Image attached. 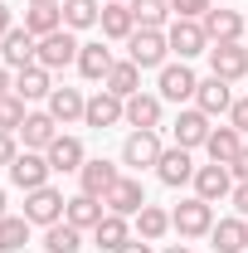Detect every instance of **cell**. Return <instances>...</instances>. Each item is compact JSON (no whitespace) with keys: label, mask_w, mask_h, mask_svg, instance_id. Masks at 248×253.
Wrapping results in <instances>:
<instances>
[{"label":"cell","mask_w":248,"mask_h":253,"mask_svg":"<svg viewBox=\"0 0 248 253\" xmlns=\"http://www.w3.org/2000/svg\"><path fill=\"white\" fill-rule=\"evenodd\" d=\"M15 30V15H10V5H5V0H0V39H5V34Z\"/></svg>","instance_id":"44"},{"label":"cell","mask_w":248,"mask_h":253,"mask_svg":"<svg viewBox=\"0 0 248 253\" xmlns=\"http://www.w3.org/2000/svg\"><path fill=\"white\" fill-rule=\"evenodd\" d=\"M112 49H107V44H83V49H78V73H83V78H88V83H107V73H112Z\"/></svg>","instance_id":"25"},{"label":"cell","mask_w":248,"mask_h":253,"mask_svg":"<svg viewBox=\"0 0 248 253\" xmlns=\"http://www.w3.org/2000/svg\"><path fill=\"white\" fill-rule=\"evenodd\" d=\"M102 214H107V200H97V195H68V205H63V219L73 224V229H83V234H93L97 224H102Z\"/></svg>","instance_id":"15"},{"label":"cell","mask_w":248,"mask_h":253,"mask_svg":"<svg viewBox=\"0 0 248 253\" xmlns=\"http://www.w3.org/2000/svg\"><path fill=\"white\" fill-rule=\"evenodd\" d=\"M214 117H205L200 107H180V117L170 122V141L175 146H185V151H200L205 141H209V131H214Z\"/></svg>","instance_id":"4"},{"label":"cell","mask_w":248,"mask_h":253,"mask_svg":"<svg viewBox=\"0 0 248 253\" xmlns=\"http://www.w3.org/2000/svg\"><path fill=\"white\" fill-rule=\"evenodd\" d=\"M170 229H175L180 239H205V234L214 229V205H209V200H200V195L180 200V205L170 210Z\"/></svg>","instance_id":"2"},{"label":"cell","mask_w":248,"mask_h":253,"mask_svg":"<svg viewBox=\"0 0 248 253\" xmlns=\"http://www.w3.org/2000/svg\"><path fill=\"white\" fill-rule=\"evenodd\" d=\"M30 5H63V0H30Z\"/></svg>","instance_id":"47"},{"label":"cell","mask_w":248,"mask_h":253,"mask_svg":"<svg viewBox=\"0 0 248 253\" xmlns=\"http://www.w3.org/2000/svg\"><path fill=\"white\" fill-rule=\"evenodd\" d=\"M15 93V78H10V68H0V97H10Z\"/></svg>","instance_id":"45"},{"label":"cell","mask_w":248,"mask_h":253,"mask_svg":"<svg viewBox=\"0 0 248 253\" xmlns=\"http://www.w3.org/2000/svg\"><path fill=\"white\" fill-rule=\"evenodd\" d=\"M44 156H49V166H54L59 175H78V170H83V161H88V151H83V141H78V136L59 131V136H54V146H49Z\"/></svg>","instance_id":"21"},{"label":"cell","mask_w":248,"mask_h":253,"mask_svg":"<svg viewBox=\"0 0 248 253\" xmlns=\"http://www.w3.org/2000/svg\"><path fill=\"white\" fill-rule=\"evenodd\" d=\"M15 93L25 97V102H49V93H54V78H49V68H39V63H30V68H20L15 73Z\"/></svg>","instance_id":"28"},{"label":"cell","mask_w":248,"mask_h":253,"mask_svg":"<svg viewBox=\"0 0 248 253\" xmlns=\"http://www.w3.org/2000/svg\"><path fill=\"white\" fill-rule=\"evenodd\" d=\"M15 156H20V146H15V131H0V166L10 170V166H15Z\"/></svg>","instance_id":"40"},{"label":"cell","mask_w":248,"mask_h":253,"mask_svg":"<svg viewBox=\"0 0 248 253\" xmlns=\"http://www.w3.org/2000/svg\"><path fill=\"white\" fill-rule=\"evenodd\" d=\"M195 107H200L205 117H224V112L234 107V88L209 73V78H200V88H195Z\"/></svg>","instance_id":"20"},{"label":"cell","mask_w":248,"mask_h":253,"mask_svg":"<svg viewBox=\"0 0 248 253\" xmlns=\"http://www.w3.org/2000/svg\"><path fill=\"white\" fill-rule=\"evenodd\" d=\"M102 20V0H63V30H93Z\"/></svg>","instance_id":"33"},{"label":"cell","mask_w":248,"mask_h":253,"mask_svg":"<svg viewBox=\"0 0 248 253\" xmlns=\"http://www.w3.org/2000/svg\"><path fill=\"white\" fill-rule=\"evenodd\" d=\"M131 224H136V239L161 244V239L170 234V210H161V205H151V200H146V205H141V214H136Z\"/></svg>","instance_id":"29"},{"label":"cell","mask_w":248,"mask_h":253,"mask_svg":"<svg viewBox=\"0 0 248 253\" xmlns=\"http://www.w3.org/2000/svg\"><path fill=\"white\" fill-rule=\"evenodd\" d=\"M25 117H30V107H25V97H20V93L0 97V131H20Z\"/></svg>","instance_id":"37"},{"label":"cell","mask_w":248,"mask_h":253,"mask_svg":"<svg viewBox=\"0 0 248 253\" xmlns=\"http://www.w3.org/2000/svg\"><path fill=\"white\" fill-rule=\"evenodd\" d=\"M165 39H170V54H180V63H190L195 54H209V34L200 20H170Z\"/></svg>","instance_id":"5"},{"label":"cell","mask_w":248,"mask_h":253,"mask_svg":"<svg viewBox=\"0 0 248 253\" xmlns=\"http://www.w3.org/2000/svg\"><path fill=\"white\" fill-rule=\"evenodd\" d=\"M239 151H244V131H239V126H214L209 141H205V156L219 161V166H234Z\"/></svg>","instance_id":"26"},{"label":"cell","mask_w":248,"mask_h":253,"mask_svg":"<svg viewBox=\"0 0 248 253\" xmlns=\"http://www.w3.org/2000/svg\"><path fill=\"white\" fill-rule=\"evenodd\" d=\"M20 136H25V151H49L54 136H59V122L49 117V107H44V112H30L25 126H20Z\"/></svg>","instance_id":"23"},{"label":"cell","mask_w":248,"mask_h":253,"mask_svg":"<svg viewBox=\"0 0 248 253\" xmlns=\"http://www.w3.org/2000/svg\"><path fill=\"white\" fill-rule=\"evenodd\" d=\"M102 88H107V93H117L122 102H126V97H136V93H141V68H136L131 59H117Z\"/></svg>","instance_id":"30"},{"label":"cell","mask_w":248,"mask_h":253,"mask_svg":"<svg viewBox=\"0 0 248 253\" xmlns=\"http://www.w3.org/2000/svg\"><path fill=\"white\" fill-rule=\"evenodd\" d=\"M214 10V0H170V15L175 20H205Z\"/></svg>","instance_id":"38"},{"label":"cell","mask_w":248,"mask_h":253,"mask_svg":"<svg viewBox=\"0 0 248 253\" xmlns=\"http://www.w3.org/2000/svg\"><path fill=\"white\" fill-rule=\"evenodd\" d=\"M83 112H88V97L78 93V88H54V93H49V117L59 126L83 122Z\"/></svg>","instance_id":"24"},{"label":"cell","mask_w":248,"mask_h":253,"mask_svg":"<svg viewBox=\"0 0 248 253\" xmlns=\"http://www.w3.org/2000/svg\"><path fill=\"white\" fill-rule=\"evenodd\" d=\"M0 59H5V68H30V63H39V39L25 25H15L0 39Z\"/></svg>","instance_id":"14"},{"label":"cell","mask_w":248,"mask_h":253,"mask_svg":"<svg viewBox=\"0 0 248 253\" xmlns=\"http://www.w3.org/2000/svg\"><path fill=\"white\" fill-rule=\"evenodd\" d=\"M209 249L214 253H248V219L244 214H229L209 229Z\"/></svg>","instance_id":"19"},{"label":"cell","mask_w":248,"mask_h":253,"mask_svg":"<svg viewBox=\"0 0 248 253\" xmlns=\"http://www.w3.org/2000/svg\"><path fill=\"white\" fill-rule=\"evenodd\" d=\"M190 185H195L200 200L219 205V200H229V195H234V170H229V166H219V161H209V166H200V170H195V180H190Z\"/></svg>","instance_id":"10"},{"label":"cell","mask_w":248,"mask_h":253,"mask_svg":"<svg viewBox=\"0 0 248 253\" xmlns=\"http://www.w3.org/2000/svg\"><path fill=\"white\" fill-rule=\"evenodd\" d=\"M161 253H195L190 244H170V249H161Z\"/></svg>","instance_id":"46"},{"label":"cell","mask_w":248,"mask_h":253,"mask_svg":"<svg viewBox=\"0 0 248 253\" xmlns=\"http://www.w3.org/2000/svg\"><path fill=\"white\" fill-rule=\"evenodd\" d=\"M78 249H83V229H73L68 219L44 229V253H78Z\"/></svg>","instance_id":"34"},{"label":"cell","mask_w":248,"mask_h":253,"mask_svg":"<svg viewBox=\"0 0 248 253\" xmlns=\"http://www.w3.org/2000/svg\"><path fill=\"white\" fill-rule=\"evenodd\" d=\"M25 30H30L34 39L59 34L63 30V5H30V10H25Z\"/></svg>","instance_id":"32"},{"label":"cell","mask_w":248,"mask_h":253,"mask_svg":"<svg viewBox=\"0 0 248 253\" xmlns=\"http://www.w3.org/2000/svg\"><path fill=\"white\" fill-rule=\"evenodd\" d=\"M30 244V219L25 214H5L0 219V253H25Z\"/></svg>","instance_id":"36"},{"label":"cell","mask_w":248,"mask_h":253,"mask_svg":"<svg viewBox=\"0 0 248 253\" xmlns=\"http://www.w3.org/2000/svg\"><path fill=\"white\" fill-rule=\"evenodd\" d=\"M161 112H165L161 93H136V97H126V126H131V131H156V126H161Z\"/></svg>","instance_id":"22"},{"label":"cell","mask_w":248,"mask_h":253,"mask_svg":"<svg viewBox=\"0 0 248 253\" xmlns=\"http://www.w3.org/2000/svg\"><path fill=\"white\" fill-rule=\"evenodd\" d=\"M200 25H205V34H209V44H244V15H239V10H224V5H219V10H209V15L200 20Z\"/></svg>","instance_id":"17"},{"label":"cell","mask_w":248,"mask_h":253,"mask_svg":"<svg viewBox=\"0 0 248 253\" xmlns=\"http://www.w3.org/2000/svg\"><path fill=\"white\" fill-rule=\"evenodd\" d=\"M229 205H234V214H244V219H248V180H234V195H229Z\"/></svg>","instance_id":"41"},{"label":"cell","mask_w":248,"mask_h":253,"mask_svg":"<svg viewBox=\"0 0 248 253\" xmlns=\"http://www.w3.org/2000/svg\"><path fill=\"white\" fill-rule=\"evenodd\" d=\"M83 122L93 126V131H107V126L126 122V102L117 93H107V88H97L93 97H88V112H83Z\"/></svg>","instance_id":"13"},{"label":"cell","mask_w":248,"mask_h":253,"mask_svg":"<svg viewBox=\"0 0 248 253\" xmlns=\"http://www.w3.org/2000/svg\"><path fill=\"white\" fill-rule=\"evenodd\" d=\"M117 253H156V249H151V244H146V239H126V244H122V249H117Z\"/></svg>","instance_id":"43"},{"label":"cell","mask_w":248,"mask_h":253,"mask_svg":"<svg viewBox=\"0 0 248 253\" xmlns=\"http://www.w3.org/2000/svg\"><path fill=\"white\" fill-rule=\"evenodd\" d=\"M49 175H54V166H49L44 151H20L15 166H10V185H20L25 195H30V190H44V185H49Z\"/></svg>","instance_id":"6"},{"label":"cell","mask_w":248,"mask_h":253,"mask_svg":"<svg viewBox=\"0 0 248 253\" xmlns=\"http://www.w3.org/2000/svg\"><path fill=\"white\" fill-rule=\"evenodd\" d=\"M195 170H200V166L190 161L185 146H165V151H161V161H156V180H161V185H170V190L190 185V180H195Z\"/></svg>","instance_id":"9"},{"label":"cell","mask_w":248,"mask_h":253,"mask_svg":"<svg viewBox=\"0 0 248 253\" xmlns=\"http://www.w3.org/2000/svg\"><path fill=\"white\" fill-rule=\"evenodd\" d=\"M0 219H5V190H0Z\"/></svg>","instance_id":"48"},{"label":"cell","mask_w":248,"mask_h":253,"mask_svg":"<svg viewBox=\"0 0 248 253\" xmlns=\"http://www.w3.org/2000/svg\"><path fill=\"white\" fill-rule=\"evenodd\" d=\"M229 170H234V180H248V141H244V151L234 156V166H229Z\"/></svg>","instance_id":"42"},{"label":"cell","mask_w":248,"mask_h":253,"mask_svg":"<svg viewBox=\"0 0 248 253\" xmlns=\"http://www.w3.org/2000/svg\"><path fill=\"white\" fill-rule=\"evenodd\" d=\"M244 49H248V44H244Z\"/></svg>","instance_id":"50"},{"label":"cell","mask_w":248,"mask_h":253,"mask_svg":"<svg viewBox=\"0 0 248 253\" xmlns=\"http://www.w3.org/2000/svg\"><path fill=\"white\" fill-rule=\"evenodd\" d=\"M141 205H146V190L136 175H122L117 185L107 190V214H122V219H136L141 214Z\"/></svg>","instance_id":"16"},{"label":"cell","mask_w":248,"mask_h":253,"mask_svg":"<svg viewBox=\"0 0 248 253\" xmlns=\"http://www.w3.org/2000/svg\"><path fill=\"white\" fill-rule=\"evenodd\" d=\"M161 136L156 131H131L122 141V166H131V170H156V161H161Z\"/></svg>","instance_id":"11"},{"label":"cell","mask_w":248,"mask_h":253,"mask_svg":"<svg viewBox=\"0 0 248 253\" xmlns=\"http://www.w3.org/2000/svg\"><path fill=\"white\" fill-rule=\"evenodd\" d=\"M126 59L136 63L141 73H146V68L161 73V68L170 63V39H165V30H136L126 39Z\"/></svg>","instance_id":"1"},{"label":"cell","mask_w":248,"mask_h":253,"mask_svg":"<svg viewBox=\"0 0 248 253\" xmlns=\"http://www.w3.org/2000/svg\"><path fill=\"white\" fill-rule=\"evenodd\" d=\"M126 239H131V219H122V214H102V224L93 229V244L102 253H117Z\"/></svg>","instance_id":"31"},{"label":"cell","mask_w":248,"mask_h":253,"mask_svg":"<svg viewBox=\"0 0 248 253\" xmlns=\"http://www.w3.org/2000/svg\"><path fill=\"white\" fill-rule=\"evenodd\" d=\"M117 5H131V0H117Z\"/></svg>","instance_id":"49"},{"label":"cell","mask_w":248,"mask_h":253,"mask_svg":"<svg viewBox=\"0 0 248 253\" xmlns=\"http://www.w3.org/2000/svg\"><path fill=\"white\" fill-rule=\"evenodd\" d=\"M117 180H122V170H117V166H112V161H83V170H78V190H83V195H97V200H107V190L117 185Z\"/></svg>","instance_id":"18"},{"label":"cell","mask_w":248,"mask_h":253,"mask_svg":"<svg viewBox=\"0 0 248 253\" xmlns=\"http://www.w3.org/2000/svg\"><path fill=\"white\" fill-rule=\"evenodd\" d=\"M209 73L224 78V83L248 78V49L244 44H209Z\"/></svg>","instance_id":"12"},{"label":"cell","mask_w":248,"mask_h":253,"mask_svg":"<svg viewBox=\"0 0 248 253\" xmlns=\"http://www.w3.org/2000/svg\"><path fill=\"white\" fill-rule=\"evenodd\" d=\"M102 39H131L136 34V15L131 5H117V0H102Z\"/></svg>","instance_id":"27"},{"label":"cell","mask_w":248,"mask_h":253,"mask_svg":"<svg viewBox=\"0 0 248 253\" xmlns=\"http://www.w3.org/2000/svg\"><path fill=\"white\" fill-rule=\"evenodd\" d=\"M195 88H200V78H195V68H190V63H165V68H161V78H156L161 102H195Z\"/></svg>","instance_id":"3"},{"label":"cell","mask_w":248,"mask_h":253,"mask_svg":"<svg viewBox=\"0 0 248 253\" xmlns=\"http://www.w3.org/2000/svg\"><path fill=\"white\" fill-rule=\"evenodd\" d=\"M136 30H165L170 25V0H131Z\"/></svg>","instance_id":"35"},{"label":"cell","mask_w":248,"mask_h":253,"mask_svg":"<svg viewBox=\"0 0 248 253\" xmlns=\"http://www.w3.org/2000/svg\"><path fill=\"white\" fill-rule=\"evenodd\" d=\"M229 126H239L248 136V97H234V107H229Z\"/></svg>","instance_id":"39"},{"label":"cell","mask_w":248,"mask_h":253,"mask_svg":"<svg viewBox=\"0 0 248 253\" xmlns=\"http://www.w3.org/2000/svg\"><path fill=\"white\" fill-rule=\"evenodd\" d=\"M63 190H54V185H44V190H30L25 195V219L30 224H39V229H49V224H59L63 219Z\"/></svg>","instance_id":"8"},{"label":"cell","mask_w":248,"mask_h":253,"mask_svg":"<svg viewBox=\"0 0 248 253\" xmlns=\"http://www.w3.org/2000/svg\"><path fill=\"white\" fill-rule=\"evenodd\" d=\"M78 39H73V30H59V34H44L39 39V68H49V73H59V68H68V63H78Z\"/></svg>","instance_id":"7"}]
</instances>
